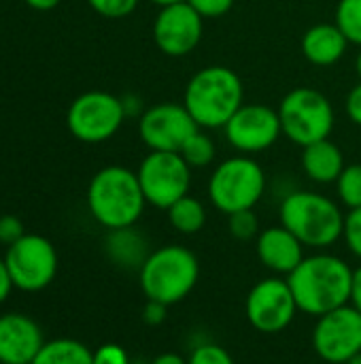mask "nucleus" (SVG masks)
<instances>
[{
  "mask_svg": "<svg viewBox=\"0 0 361 364\" xmlns=\"http://www.w3.org/2000/svg\"><path fill=\"white\" fill-rule=\"evenodd\" d=\"M351 279V267L332 254L309 256L287 275L298 309L317 318L349 305Z\"/></svg>",
  "mask_w": 361,
  "mask_h": 364,
  "instance_id": "f257e3e1",
  "label": "nucleus"
},
{
  "mask_svg": "<svg viewBox=\"0 0 361 364\" xmlns=\"http://www.w3.org/2000/svg\"><path fill=\"white\" fill-rule=\"evenodd\" d=\"M183 105L202 130L223 128L245 105L243 79L230 66H204L189 77Z\"/></svg>",
  "mask_w": 361,
  "mask_h": 364,
  "instance_id": "f03ea898",
  "label": "nucleus"
},
{
  "mask_svg": "<svg viewBox=\"0 0 361 364\" xmlns=\"http://www.w3.org/2000/svg\"><path fill=\"white\" fill-rule=\"evenodd\" d=\"M138 175L126 166L100 168L87 188V207L98 224L109 230L134 226L145 211Z\"/></svg>",
  "mask_w": 361,
  "mask_h": 364,
  "instance_id": "7ed1b4c3",
  "label": "nucleus"
},
{
  "mask_svg": "<svg viewBox=\"0 0 361 364\" xmlns=\"http://www.w3.org/2000/svg\"><path fill=\"white\" fill-rule=\"evenodd\" d=\"M281 224L304 247H330L343 237L345 215L332 198L319 192L296 190L281 203Z\"/></svg>",
  "mask_w": 361,
  "mask_h": 364,
  "instance_id": "20e7f679",
  "label": "nucleus"
},
{
  "mask_svg": "<svg viewBox=\"0 0 361 364\" xmlns=\"http://www.w3.org/2000/svg\"><path fill=\"white\" fill-rule=\"evenodd\" d=\"M138 275L147 301L170 307L191 294L200 277V264L191 250L183 245H164L149 254Z\"/></svg>",
  "mask_w": 361,
  "mask_h": 364,
  "instance_id": "39448f33",
  "label": "nucleus"
},
{
  "mask_svg": "<svg viewBox=\"0 0 361 364\" xmlns=\"http://www.w3.org/2000/svg\"><path fill=\"white\" fill-rule=\"evenodd\" d=\"M266 192V173L251 156H234L215 166L209 179V198L226 215L253 209Z\"/></svg>",
  "mask_w": 361,
  "mask_h": 364,
  "instance_id": "423d86ee",
  "label": "nucleus"
},
{
  "mask_svg": "<svg viewBox=\"0 0 361 364\" xmlns=\"http://www.w3.org/2000/svg\"><path fill=\"white\" fill-rule=\"evenodd\" d=\"M277 111L283 134L300 147L330 139L334 130V107L330 98L315 87H294L283 96Z\"/></svg>",
  "mask_w": 361,
  "mask_h": 364,
  "instance_id": "0eeeda50",
  "label": "nucleus"
},
{
  "mask_svg": "<svg viewBox=\"0 0 361 364\" xmlns=\"http://www.w3.org/2000/svg\"><path fill=\"white\" fill-rule=\"evenodd\" d=\"M136 175L147 205L164 211L170 209L179 198L187 196L191 188V166L179 151L147 154Z\"/></svg>",
  "mask_w": 361,
  "mask_h": 364,
  "instance_id": "6e6552de",
  "label": "nucleus"
},
{
  "mask_svg": "<svg viewBox=\"0 0 361 364\" xmlns=\"http://www.w3.org/2000/svg\"><path fill=\"white\" fill-rule=\"evenodd\" d=\"M126 119L123 100L109 92H85L72 100L66 124L74 139L83 143H102L117 134Z\"/></svg>",
  "mask_w": 361,
  "mask_h": 364,
  "instance_id": "1a4fd4ad",
  "label": "nucleus"
},
{
  "mask_svg": "<svg viewBox=\"0 0 361 364\" xmlns=\"http://www.w3.org/2000/svg\"><path fill=\"white\" fill-rule=\"evenodd\" d=\"M13 286L23 292H38L47 288L57 273V254L49 239L40 235H23L9 245L4 256Z\"/></svg>",
  "mask_w": 361,
  "mask_h": 364,
  "instance_id": "9d476101",
  "label": "nucleus"
},
{
  "mask_svg": "<svg viewBox=\"0 0 361 364\" xmlns=\"http://www.w3.org/2000/svg\"><path fill=\"white\" fill-rule=\"evenodd\" d=\"M313 348L326 363H349L361 352V311L345 305L321 316L313 331Z\"/></svg>",
  "mask_w": 361,
  "mask_h": 364,
  "instance_id": "9b49d317",
  "label": "nucleus"
},
{
  "mask_svg": "<svg viewBox=\"0 0 361 364\" xmlns=\"http://www.w3.org/2000/svg\"><path fill=\"white\" fill-rule=\"evenodd\" d=\"M198 130L183 102H157L138 117V134L151 151H181Z\"/></svg>",
  "mask_w": 361,
  "mask_h": 364,
  "instance_id": "f8f14e48",
  "label": "nucleus"
},
{
  "mask_svg": "<svg viewBox=\"0 0 361 364\" xmlns=\"http://www.w3.org/2000/svg\"><path fill=\"white\" fill-rule=\"evenodd\" d=\"M245 311L257 333L277 335L294 322L298 305L287 279L268 277L251 288Z\"/></svg>",
  "mask_w": 361,
  "mask_h": 364,
  "instance_id": "ddd939ff",
  "label": "nucleus"
},
{
  "mask_svg": "<svg viewBox=\"0 0 361 364\" xmlns=\"http://www.w3.org/2000/svg\"><path fill=\"white\" fill-rule=\"evenodd\" d=\"M223 132L236 151L251 156L270 149L281 139L283 128L277 109L262 102H251L243 105L230 117V122L223 126Z\"/></svg>",
  "mask_w": 361,
  "mask_h": 364,
  "instance_id": "4468645a",
  "label": "nucleus"
},
{
  "mask_svg": "<svg viewBox=\"0 0 361 364\" xmlns=\"http://www.w3.org/2000/svg\"><path fill=\"white\" fill-rule=\"evenodd\" d=\"M204 19L185 2L162 6L153 19V41L155 47L168 58L189 55L202 41Z\"/></svg>",
  "mask_w": 361,
  "mask_h": 364,
  "instance_id": "2eb2a0df",
  "label": "nucleus"
},
{
  "mask_svg": "<svg viewBox=\"0 0 361 364\" xmlns=\"http://www.w3.org/2000/svg\"><path fill=\"white\" fill-rule=\"evenodd\" d=\"M43 346V331L32 318L23 314L0 316V363L32 364Z\"/></svg>",
  "mask_w": 361,
  "mask_h": 364,
  "instance_id": "dca6fc26",
  "label": "nucleus"
},
{
  "mask_svg": "<svg viewBox=\"0 0 361 364\" xmlns=\"http://www.w3.org/2000/svg\"><path fill=\"white\" fill-rule=\"evenodd\" d=\"M255 250L262 264L279 275H289L306 258L302 241L283 224L262 230L257 235Z\"/></svg>",
  "mask_w": 361,
  "mask_h": 364,
  "instance_id": "f3484780",
  "label": "nucleus"
},
{
  "mask_svg": "<svg viewBox=\"0 0 361 364\" xmlns=\"http://www.w3.org/2000/svg\"><path fill=\"white\" fill-rule=\"evenodd\" d=\"M349 45V38L336 23H315L302 34L300 51L313 66L326 68L334 66L347 53Z\"/></svg>",
  "mask_w": 361,
  "mask_h": 364,
  "instance_id": "a211bd4d",
  "label": "nucleus"
},
{
  "mask_svg": "<svg viewBox=\"0 0 361 364\" xmlns=\"http://www.w3.org/2000/svg\"><path fill=\"white\" fill-rule=\"evenodd\" d=\"M300 164L304 175L315 183H336V179L347 166L340 147L330 139L302 147Z\"/></svg>",
  "mask_w": 361,
  "mask_h": 364,
  "instance_id": "6ab92c4d",
  "label": "nucleus"
},
{
  "mask_svg": "<svg viewBox=\"0 0 361 364\" xmlns=\"http://www.w3.org/2000/svg\"><path fill=\"white\" fill-rule=\"evenodd\" d=\"M104 250L117 267L126 271H140L145 260L149 258V243L147 239L134 230V226L111 230L104 243Z\"/></svg>",
  "mask_w": 361,
  "mask_h": 364,
  "instance_id": "aec40b11",
  "label": "nucleus"
},
{
  "mask_svg": "<svg viewBox=\"0 0 361 364\" xmlns=\"http://www.w3.org/2000/svg\"><path fill=\"white\" fill-rule=\"evenodd\" d=\"M32 364H94V352L74 339H55L40 348Z\"/></svg>",
  "mask_w": 361,
  "mask_h": 364,
  "instance_id": "412c9836",
  "label": "nucleus"
},
{
  "mask_svg": "<svg viewBox=\"0 0 361 364\" xmlns=\"http://www.w3.org/2000/svg\"><path fill=\"white\" fill-rule=\"evenodd\" d=\"M168 211V222L170 226L181 232V235H196L204 228L206 224V209L204 203L196 196H183L179 198Z\"/></svg>",
  "mask_w": 361,
  "mask_h": 364,
  "instance_id": "4be33fe9",
  "label": "nucleus"
},
{
  "mask_svg": "<svg viewBox=\"0 0 361 364\" xmlns=\"http://www.w3.org/2000/svg\"><path fill=\"white\" fill-rule=\"evenodd\" d=\"M179 154L183 156V160L191 168H206V166L213 164V160L217 156V147H215L213 139L200 128L194 136L187 139V143L181 147Z\"/></svg>",
  "mask_w": 361,
  "mask_h": 364,
  "instance_id": "5701e85b",
  "label": "nucleus"
},
{
  "mask_svg": "<svg viewBox=\"0 0 361 364\" xmlns=\"http://www.w3.org/2000/svg\"><path fill=\"white\" fill-rule=\"evenodd\" d=\"M334 23L343 30L351 45L361 47V0H338Z\"/></svg>",
  "mask_w": 361,
  "mask_h": 364,
  "instance_id": "b1692460",
  "label": "nucleus"
},
{
  "mask_svg": "<svg viewBox=\"0 0 361 364\" xmlns=\"http://www.w3.org/2000/svg\"><path fill=\"white\" fill-rule=\"evenodd\" d=\"M336 192L347 209L361 207V164H347L336 179Z\"/></svg>",
  "mask_w": 361,
  "mask_h": 364,
  "instance_id": "393cba45",
  "label": "nucleus"
},
{
  "mask_svg": "<svg viewBox=\"0 0 361 364\" xmlns=\"http://www.w3.org/2000/svg\"><path fill=\"white\" fill-rule=\"evenodd\" d=\"M228 230L238 241H251L260 235V220L253 209L236 211L228 215Z\"/></svg>",
  "mask_w": 361,
  "mask_h": 364,
  "instance_id": "a878e982",
  "label": "nucleus"
},
{
  "mask_svg": "<svg viewBox=\"0 0 361 364\" xmlns=\"http://www.w3.org/2000/svg\"><path fill=\"white\" fill-rule=\"evenodd\" d=\"M140 0H87V4L106 19H121L134 13Z\"/></svg>",
  "mask_w": 361,
  "mask_h": 364,
  "instance_id": "bb28decb",
  "label": "nucleus"
},
{
  "mask_svg": "<svg viewBox=\"0 0 361 364\" xmlns=\"http://www.w3.org/2000/svg\"><path fill=\"white\" fill-rule=\"evenodd\" d=\"M187 364H234V358L217 343H202L191 352Z\"/></svg>",
  "mask_w": 361,
  "mask_h": 364,
  "instance_id": "cd10ccee",
  "label": "nucleus"
},
{
  "mask_svg": "<svg viewBox=\"0 0 361 364\" xmlns=\"http://www.w3.org/2000/svg\"><path fill=\"white\" fill-rule=\"evenodd\" d=\"M343 237L347 241V247L361 258V207L357 209H349V213L345 215V228H343Z\"/></svg>",
  "mask_w": 361,
  "mask_h": 364,
  "instance_id": "c85d7f7f",
  "label": "nucleus"
},
{
  "mask_svg": "<svg viewBox=\"0 0 361 364\" xmlns=\"http://www.w3.org/2000/svg\"><path fill=\"white\" fill-rule=\"evenodd\" d=\"M202 19H217L230 13L234 0H187Z\"/></svg>",
  "mask_w": 361,
  "mask_h": 364,
  "instance_id": "c756f323",
  "label": "nucleus"
},
{
  "mask_svg": "<svg viewBox=\"0 0 361 364\" xmlns=\"http://www.w3.org/2000/svg\"><path fill=\"white\" fill-rule=\"evenodd\" d=\"M23 235H26V230H23V224L19 218H15V215L0 218V243H4L9 247V245L17 243Z\"/></svg>",
  "mask_w": 361,
  "mask_h": 364,
  "instance_id": "7c9ffc66",
  "label": "nucleus"
},
{
  "mask_svg": "<svg viewBox=\"0 0 361 364\" xmlns=\"http://www.w3.org/2000/svg\"><path fill=\"white\" fill-rule=\"evenodd\" d=\"M94 364H132L128 360V354L121 346L115 343H106L100 346L94 352Z\"/></svg>",
  "mask_w": 361,
  "mask_h": 364,
  "instance_id": "2f4dec72",
  "label": "nucleus"
},
{
  "mask_svg": "<svg viewBox=\"0 0 361 364\" xmlns=\"http://www.w3.org/2000/svg\"><path fill=\"white\" fill-rule=\"evenodd\" d=\"M345 111H347V117L361 128V81L357 85H353L351 92L347 94Z\"/></svg>",
  "mask_w": 361,
  "mask_h": 364,
  "instance_id": "473e14b6",
  "label": "nucleus"
},
{
  "mask_svg": "<svg viewBox=\"0 0 361 364\" xmlns=\"http://www.w3.org/2000/svg\"><path fill=\"white\" fill-rule=\"evenodd\" d=\"M166 309L168 305L164 303H157V301H147L145 309H143V320L149 324V326H157L166 320Z\"/></svg>",
  "mask_w": 361,
  "mask_h": 364,
  "instance_id": "72a5a7b5",
  "label": "nucleus"
},
{
  "mask_svg": "<svg viewBox=\"0 0 361 364\" xmlns=\"http://www.w3.org/2000/svg\"><path fill=\"white\" fill-rule=\"evenodd\" d=\"M13 288L15 286H13L11 273L6 269V262H4V258H0V303H4L9 299V294H11Z\"/></svg>",
  "mask_w": 361,
  "mask_h": 364,
  "instance_id": "f704fd0d",
  "label": "nucleus"
},
{
  "mask_svg": "<svg viewBox=\"0 0 361 364\" xmlns=\"http://www.w3.org/2000/svg\"><path fill=\"white\" fill-rule=\"evenodd\" d=\"M349 305H353L357 311H361V267L353 271V279H351V301Z\"/></svg>",
  "mask_w": 361,
  "mask_h": 364,
  "instance_id": "c9c22d12",
  "label": "nucleus"
},
{
  "mask_svg": "<svg viewBox=\"0 0 361 364\" xmlns=\"http://www.w3.org/2000/svg\"><path fill=\"white\" fill-rule=\"evenodd\" d=\"M151 364H187V360L181 358L179 354H162V356H157Z\"/></svg>",
  "mask_w": 361,
  "mask_h": 364,
  "instance_id": "e433bc0d",
  "label": "nucleus"
},
{
  "mask_svg": "<svg viewBox=\"0 0 361 364\" xmlns=\"http://www.w3.org/2000/svg\"><path fill=\"white\" fill-rule=\"evenodd\" d=\"M32 9H36V11H49V9H53V6H57L60 4V0H26Z\"/></svg>",
  "mask_w": 361,
  "mask_h": 364,
  "instance_id": "4c0bfd02",
  "label": "nucleus"
},
{
  "mask_svg": "<svg viewBox=\"0 0 361 364\" xmlns=\"http://www.w3.org/2000/svg\"><path fill=\"white\" fill-rule=\"evenodd\" d=\"M151 4H157L160 9L162 6H168V4H177V2H185V0H149Z\"/></svg>",
  "mask_w": 361,
  "mask_h": 364,
  "instance_id": "58836bf2",
  "label": "nucleus"
},
{
  "mask_svg": "<svg viewBox=\"0 0 361 364\" xmlns=\"http://www.w3.org/2000/svg\"><path fill=\"white\" fill-rule=\"evenodd\" d=\"M355 70H357V77H360V81H361V47H360L357 58H355Z\"/></svg>",
  "mask_w": 361,
  "mask_h": 364,
  "instance_id": "ea45409f",
  "label": "nucleus"
},
{
  "mask_svg": "<svg viewBox=\"0 0 361 364\" xmlns=\"http://www.w3.org/2000/svg\"><path fill=\"white\" fill-rule=\"evenodd\" d=\"M347 364H361V352L357 354V356H353V358H351Z\"/></svg>",
  "mask_w": 361,
  "mask_h": 364,
  "instance_id": "a19ab883",
  "label": "nucleus"
},
{
  "mask_svg": "<svg viewBox=\"0 0 361 364\" xmlns=\"http://www.w3.org/2000/svg\"><path fill=\"white\" fill-rule=\"evenodd\" d=\"M132 364H145V363H132Z\"/></svg>",
  "mask_w": 361,
  "mask_h": 364,
  "instance_id": "79ce46f5",
  "label": "nucleus"
}]
</instances>
